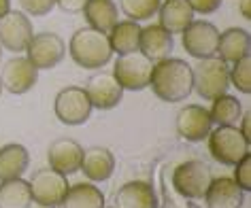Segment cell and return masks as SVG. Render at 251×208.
Wrapping results in <instances>:
<instances>
[{"instance_id":"5","label":"cell","mask_w":251,"mask_h":208,"mask_svg":"<svg viewBox=\"0 0 251 208\" xmlns=\"http://www.w3.org/2000/svg\"><path fill=\"white\" fill-rule=\"evenodd\" d=\"M153 62L141 51H132L119 55L113 66V77L122 85V90L130 92H141L149 87V79H151Z\"/></svg>"},{"instance_id":"31","label":"cell","mask_w":251,"mask_h":208,"mask_svg":"<svg viewBox=\"0 0 251 208\" xmlns=\"http://www.w3.org/2000/svg\"><path fill=\"white\" fill-rule=\"evenodd\" d=\"M20 4L28 15L43 17V15L51 13V9L55 7V0H20Z\"/></svg>"},{"instance_id":"18","label":"cell","mask_w":251,"mask_h":208,"mask_svg":"<svg viewBox=\"0 0 251 208\" xmlns=\"http://www.w3.org/2000/svg\"><path fill=\"white\" fill-rule=\"evenodd\" d=\"M79 170L94 183L109 181L113 172H115V157L104 147H92V149L83 151Z\"/></svg>"},{"instance_id":"2","label":"cell","mask_w":251,"mask_h":208,"mask_svg":"<svg viewBox=\"0 0 251 208\" xmlns=\"http://www.w3.org/2000/svg\"><path fill=\"white\" fill-rule=\"evenodd\" d=\"M68 53L75 60V64H79L81 68H90V70L106 66L113 58L106 34L90 26L79 28L73 34L71 45H68Z\"/></svg>"},{"instance_id":"15","label":"cell","mask_w":251,"mask_h":208,"mask_svg":"<svg viewBox=\"0 0 251 208\" xmlns=\"http://www.w3.org/2000/svg\"><path fill=\"white\" fill-rule=\"evenodd\" d=\"M81 157H83V147L73 138H58V140L51 142V147L47 151L49 168L58 170L64 176L79 172Z\"/></svg>"},{"instance_id":"29","label":"cell","mask_w":251,"mask_h":208,"mask_svg":"<svg viewBox=\"0 0 251 208\" xmlns=\"http://www.w3.org/2000/svg\"><path fill=\"white\" fill-rule=\"evenodd\" d=\"M230 85H234L238 92L249 93L251 92V58L243 55L241 60H236L230 68Z\"/></svg>"},{"instance_id":"25","label":"cell","mask_w":251,"mask_h":208,"mask_svg":"<svg viewBox=\"0 0 251 208\" xmlns=\"http://www.w3.org/2000/svg\"><path fill=\"white\" fill-rule=\"evenodd\" d=\"M60 208H104V195L92 183L71 185Z\"/></svg>"},{"instance_id":"34","label":"cell","mask_w":251,"mask_h":208,"mask_svg":"<svg viewBox=\"0 0 251 208\" xmlns=\"http://www.w3.org/2000/svg\"><path fill=\"white\" fill-rule=\"evenodd\" d=\"M238 130H241V134L247 138V140H251V117L249 115L241 117V128H238Z\"/></svg>"},{"instance_id":"14","label":"cell","mask_w":251,"mask_h":208,"mask_svg":"<svg viewBox=\"0 0 251 208\" xmlns=\"http://www.w3.org/2000/svg\"><path fill=\"white\" fill-rule=\"evenodd\" d=\"M213 130L211 115L204 106L187 104L177 113V134L187 142H200Z\"/></svg>"},{"instance_id":"13","label":"cell","mask_w":251,"mask_h":208,"mask_svg":"<svg viewBox=\"0 0 251 208\" xmlns=\"http://www.w3.org/2000/svg\"><path fill=\"white\" fill-rule=\"evenodd\" d=\"M39 81V70L30 64L28 58H11L4 62L2 70H0V83L2 90H7L9 93H26L36 85Z\"/></svg>"},{"instance_id":"20","label":"cell","mask_w":251,"mask_h":208,"mask_svg":"<svg viewBox=\"0 0 251 208\" xmlns=\"http://www.w3.org/2000/svg\"><path fill=\"white\" fill-rule=\"evenodd\" d=\"M251 39L249 32L243 28H228L219 32V43H217V58H222L226 64H234L243 55H249Z\"/></svg>"},{"instance_id":"22","label":"cell","mask_w":251,"mask_h":208,"mask_svg":"<svg viewBox=\"0 0 251 208\" xmlns=\"http://www.w3.org/2000/svg\"><path fill=\"white\" fill-rule=\"evenodd\" d=\"M30 153L24 144L11 142L0 147V183L20 179V176L28 170Z\"/></svg>"},{"instance_id":"4","label":"cell","mask_w":251,"mask_h":208,"mask_svg":"<svg viewBox=\"0 0 251 208\" xmlns=\"http://www.w3.org/2000/svg\"><path fill=\"white\" fill-rule=\"evenodd\" d=\"M206 138L211 157L224 166H236L245 155H249V140L241 134L238 125H219Z\"/></svg>"},{"instance_id":"28","label":"cell","mask_w":251,"mask_h":208,"mask_svg":"<svg viewBox=\"0 0 251 208\" xmlns=\"http://www.w3.org/2000/svg\"><path fill=\"white\" fill-rule=\"evenodd\" d=\"M162 0H119L122 13L132 22H145L158 13Z\"/></svg>"},{"instance_id":"26","label":"cell","mask_w":251,"mask_h":208,"mask_svg":"<svg viewBox=\"0 0 251 208\" xmlns=\"http://www.w3.org/2000/svg\"><path fill=\"white\" fill-rule=\"evenodd\" d=\"M32 193L30 183L20 179H11L0 183V208H30Z\"/></svg>"},{"instance_id":"3","label":"cell","mask_w":251,"mask_h":208,"mask_svg":"<svg viewBox=\"0 0 251 208\" xmlns=\"http://www.w3.org/2000/svg\"><path fill=\"white\" fill-rule=\"evenodd\" d=\"M230 68L228 64L213 55V58L198 60L196 66H192V79H194V92L204 100H215L224 93H228L230 87Z\"/></svg>"},{"instance_id":"36","label":"cell","mask_w":251,"mask_h":208,"mask_svg":"<svg viewBox=\"0 0 251 208\" xmlns=\"http://www.w3.org/2000/svg\"><path fill=\"white\" fill-rule=\"evenodd\" d=\"M11 11V0H0V17L7 15Z\"/></svg>"},{"instance_id":"6","label":"cell","mask_w":251,"mask_h":208,"mask_svg":"<svg viewBox=\"0 0 251 208\" xmlns=\"http://www.w3.org/2000/svg\"><path fill=\"white\" fill-rule=\"evenodd\" d=\"M28 183H30L32 202L41 204L43 208H60L68 187H71L66 176L53 168L36 170Z\"/></svg>"},{"instance_id":"32","label":"cell","mask_w":251,"mask_h":208,"mask_svg":"<svg viewBox=\"0 0 251 208\" xmlns=\"http://www.w3.org/2000/svg\"><path fill=\"white\" fill-rule=\"evenodd\" d=\"M187 4L192 7L194 13H202V15H209V13H215L222 4V0H187Z\"/></svg>"},{"instance_id":"16","label":"cell","mask_w":251,"mask_h":208,"mask_svg":"<svg viewBox=\"0 0 251 208\" xmlns=\"http://www.w3.org/2000/svg\"><path fill=\"white\" fill-rule=\"evenodd\" d=\"M175 47L173 34L166 32L160 23H151V26L141 28L139 36V51L145 53L151 62H160L171 58V51Z\"/></svg>"},{"instance_id":"1","label":"cell","mask_w":251,"mask_h":208,"mask_svg":"<svg viewBox=\"0 0 251 208\" xmlns=\"http://www.w3.org/2000/svg\"><path fill=\"white\" fill-rule=\"evenodd\" d=\"M149 87L164 102H183L194 92L192 66L179 58H166L155 62Z\"/></svg>"},{"instance_id":"37","label":"cell","mask_w":251,"mask_h":208,"mask_svg":"<svg viewBox=\"0 0 251 208\" xmlns=\"http://www.w3.org/2000/svg\"><path fill=\"white\" fill-rule=\"evenodd\" d=\"M0 93H2V83H0Z\"/></svg>"},{"instance_id":"24","label":"cell","mask_w":251,"mask_h":208,"mask_svg":"<svg viewBox=\"0 0 251 208\" xmlns=\"http://www.w3.org/2000/svg\"><path fill=\"white\" fill-rule=\"evenodd\" d=\"M81 13L85 15V22L90 23V28L100 30L104 34L119 22V11L113 0H87Z\"/></svg>"},{"instance_id":"38","label":"cell","mask_w":251,"mask_h":208,"mask_svg":"<svg viewBox=\"0 0 251 208\" xmlns=\"http://www.w3.org/2000/svg\"><path fill=\"white\" fill-rule=\"evenodd\" d=\"M0 53H2V51H0Z\"/></svg>"},{"instance_id":"19","label":"cell","mask_w":251,"mask_h":208,"mask_svg":"<svg viewBox=\"0 0 251 208\" xmlns=\"http://www.w3.org/2000/svg\"><path fill=\"white\" fill-rule=\"evenodd\" d=\"M115 208H158L153 187L143 181H130L115 193Z\"/></svg>"},{"instance_id":"35","label":"cell","mask_w":251,"mask_h":208,"mask_svg":"<svg viewBox=\"0 0 251 208\" xmlns=\"http://www.w3.org/2000/svg\"><path fill=\"white\" fill-rule=\"evenodd\" d=\"M241 15L245 20H251V0H241Z\"/></svg>"},{"instance_id":"30","label":"cell","mask_w":251,"mask_h":208,"mask_svg":"<svg viewBox=\"0 0 251 208\" xmlns=\"http://www.w3.org/2000/svg\"><path fill=\"white\" fill-rule=\"evenodd\" d=\"M234 181L243 191H251V153L234 166Z\"/></svg>"},{"instance_id":"7","label":"cell","mask_w":251,"mask_h":208,"mask_svg":"<svg viewBox=\"0 0 251 208\" xmlns=\"http://www.w3.org/2000/svg\"><path fill=\"white\" fill-rule=\"evenodd\" d=\"M211 181H213L211 168L200 160H190V162L179 163L173 172V187L177 189V193L190 200L204 198Z\"/></svg>"},{"instance_id":"33","label":"cell","mask_w":251,"mask_h":208,"mask_svg":"<svg viewBox=\"0 0 251 208\" xmlns=\"http://www.w3.org/2000/svg\"><path fill=\"white\" fill-rule=\"evenodd\" d=\"M87 0H55V4L64 11V13H81Z\"/></svg>"},{"instance_id":"17","label":"cell","mask_w":251,"mask_h":208,"mask_svg":"<svg viewBox=\"0 0 251 208\" xmlns=\"http://www.w3.org/2000/svg\"><path fill=\"white\" fill-rule=\"evenodd\" d=\"M243 189L230 176L213 179L204 193L206 208H241L243 206Z\"/></svg>"},{"instance_id":"8","label":"cell","mask_w":251,"mask_h":208,"mask_svg":"<svg viewBox=\"0 0 251 208\" xmlns=\"http://www.w3.org/2000/svg\"><path fill=\"white\" fill-rule=\"evenodd\" d=\"M66 45L58 34L53 32H39L32 34L28 47H26V58L36 70H49L55 68L64 60Z\"/></svg>"},{"instance_id":"9","label":"cell","mask_w":251,"mask_h":208,"mask_svg":"<svg viewBox=\"0 0 251 208\" xmlns=\"http://www.w3.org/2000/svg\"><path fill=\"white\" fill-rule=\"evenodd\" d=\"M55 117L64 125H81L92 115V102L83 87H64L53 102Z\"/></svg>"},{"instance_id":"12","label":"cell","mask_w":251,"mask_h":208,"mask_svg":"<svg viewBox=\"0 0 251 208\" xmlns=\"http://www.w3.org/2000/svg\"><path fill=\"white\" fill-rule=\"evenodd\" d=\"M83 90L92 102V109H100V111L115 109L122 102V96H124L122 85L117 83L113 72H104V70L92 74Z\"/></svg>"},{"instance_id":"23","label":"cell","mask_w":251,"mask_h":208,"mask_svg":"<svg viewBox=\"0 0 251 208\" xmlns=\"http://www.w3.org/2000/svg\"><path fill=\"white\" fill-rule=\"evenodd\" d=\"M139 36H141V26H139V22H132V20L117 22L115 26L106 32L111 51L117 55L139 51Z\"/></svg>"},{"instance_id":"10","label":"cell","mask_w":251,"mask_h":208,"mask_svg":"<svg viewBox=\"0 0 251 208\" xmlns=\"http://www.w3.org/2000/svg\"><path fill=\"white\" fill-rule=\"evenodd\" d=\"M181 43L187 55L196 60L213 58L217 55V43H219V30L211 22L194 20L183 32H181Z\"/></svg>"},{"instance_id":"21","label":"cell","mask_w":251,"mask_h":208,"mask_svg":"<svg viewBox=\"0 0 251 208\" xmlns=\"http://www.w3.org/2000/svg\"><path fill=\"white\" fill-rule=\"evenodd\" d=\"M160 26L171 34H181L194 22V11L187 0H166L160 4Z\"/></svg>"},{"instance_id":"11","label":"cell","mask_w":251,"mask_h":208,"mask_svg":"<svg viewBox=\"0 0 251 208\" xmlns=\"http://www.w3.org/2000/svg\"><path fill=\"white\" fill-rule=\"evenodd\" d=\"M32 34V23L22 11H9L7 15L0 17V47L7 51H26Z\"/></svg>"},{"instance_id":"27","label":"cell","mask_w":251,"mask_h":208,"mask_svg":"<svg viewBox=\"0 0 251 208\" xmlns=\"http://www.w3.org/2000/svg\"><path fill=\"white\" fill-rule=\"evenodd\" d=\"M211 102H213V106H211L209 115H211L213 123H217V125H238V121H241V117H243V104L238 102V98L224 93V96L211 100Z\"/></svg>"}]
</instances>
